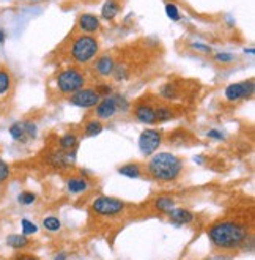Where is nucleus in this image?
<instances>
[{
  "mask_svg": "<svg viewBox=\"0 0 255 260\" xmlns=\"http://www.w3.org/2000/svg\"><path fill=\"white\" fill-rule=\"evenodd\" d=\"M99 52V43L93 35H81L71 44V58L79 65L90 63Z\"/></svg>",
  "mask_w": 255,
  "mask_h": 260,
  "instance_id": "7ed1b4c3",
  "label": "nucleus"
},
{
  "mask_svg": "<svg viewBox=\"0 0 255 260\" xmlns=\"http://www.w3.org/2000/svg\"><path fill=\"white\" fill-rule=\"evenodd\" d=\"M5 41V32L4 30H0V44H2Z\"/></svg>",
  "mask_w": 255,
  "mask_h": 260,
  "instance_id": "c9c22d12",
  "label": "nucleus"
},
{
  "mask_svg": "<svg viewBox=\"0 0 255 260\" xmlns=\"http://www.w3.org/2000/svg\"><path fill=\"white\" fill-rule=\"evenodd\" d=\"M66 258H68V252H58L54 260H66Z\"/></svg>",
  "mask_w": 255,
  "mask_h": 260,
  "instance_id": "f704fd0d",
  "label": "nucleus"
},
{
  "mask_svg": "<svg viewBox=\"0 0 255 260\" xmlns=\"http://www.w3.org/2000/svg\"><path fill=\"white\" fill-rule=\"evenodd\" d=\"M74 159H76L74 158V153L65 150L52 151L48 156V162L54 167H69L71 164H74Z\"/></svg>",
  "mask_w": 255,
  "mask_h": 260,
  "instance_id": "ddd939ff",
  "label": "nucleus"
},
{
  "mask_svg": "<svg viewBox=\"0 0 255 260\" xmlns=\"http://www.w3.org/2000/svg\"><path fill=\"white\" fill-rule=\"evenodd\" d=\"M166 14L172 19V21H178L179 19V11H178V7L173 4V2H167L166 4Z\"/></svg>",
  "mask_w": 255,
  "mask_h": 260,
  "instance_id": "c85d7f7f",
  "label": "nucleus"
},
{
  "mask_svg": "<svg viewBox=\"0 0 255 260\" xmlns=\"http://www.w3.org/2000/svg\"><path fill=\"white\" fill-rule=\"evenodd\" d=\"M43 225L49 232H58L60 227H62V222H60V219L55 216H46L43 219Z\"/></svg>",
  "mask_w": 255,
  "mask_h": 260,
  "instance_id": "393cba45",
  "label": "nucleus"
},
{
  "mask_svg": "<svg viewBox=\"0 0 255 260\" xmlns=\"http://www.w3.org/2000/svg\"><path fill=\"white\" fill-rule=\"evenodd\" d=\"M118 111V106H117V100H115V95H111V96H106L104 100H101L96 106V117L101 118V120H109L111 117L115 115V112Z\"/></svg>",
  "mask_w": 255,
  "mask_h": 260,
  "instance_id": "9d476101",
  "label": "nucleus"
},
{
  "mask_svg": "<svg viewBox=\"0 0 255 260\" xmlns=\"http://www.w3.org/2000/svg\"><path fill=\"white\" fill-rule=\"evenodd\" d=\"M7 244H8L10 248H13V249H24V248H27V246H28L30 241H28L27 235L11 234V235H8V237H7Z\"/></svg>",
  "mask_w": 255,
  "mask_h": 260,
  "instance_id": "a211bd4d",
  "label": "nucleus"
},
{
  "mask_svg": "<svg viewBox=\"0 0 255 260\" xmlns=\"http://www.w3.org/2000/svg\"><path fill=\"white\" fill-rule=\"evenodd\" d=\"M253 81H244V82H236V84H230L226 88V98L229 101H238V100H244V98H250L253 95Z\"/></svg>",
  "mask_w": 255,
  "mask_h": 260,
  "instance_id": "1a4fd4ad",
  "label": "nucleus"
},
{
  "mask_svg": "<svg viewBox=\"0 0 255 260\" xmlns=\"http://www.w3.org/2000/svg\"><path fill=\"white\" fill-rule=\"evenodd\" d=\"M118 174H120V175H125V177H128V178H139V177L142 175V169H140V166H139V164L131 162V164H125V166L120 167V169H118Z\"/></svg>",
  "mask_w": 255,
  "mask_h": 260,
  "instance_id": "aec40b11",
  "label": "nucleus"
},
{
  "mask_svg": "<svg viewBox=\"0 0 255 260\" xmlns=\"http://www.w3.org/2000/svg\"><path fill=\"white\" fill-rule=\"evenodd\" d=\"M101 131H102V123H101L99 120H92V121H88L87 126H85V134L90 136V137L101 134Z\"/></svg>",
  "mask_w": 255,
  "mask_h": 260,
  "instance_id": "a878e982",
  "label": "nucleus"
},
{
  "mask_svg": "<svg viewBox=\"0 0 255 260\" xmlns=\"http://www.w3.org/2000/svg\"><path fill=\"white\" fill-rule=\"evenodd\" d=\"M10 174H11V169H10L8 162H5L2 158H0V183H5L10 178Z\"/></svg>",
  "mask_w": 255,
  "mask_h": 260,
  "instance_id": "c756f323",
  "label": "nucleus"
},
{
  "mask_svg": "<svg viewBox=\"0 0 255 260\" xmlns=\"http://www.w3.org/2000/svg\"><path fill=\"white\" fill-rule=\"evenodd\" d=\"M24 260H38V258L37 257H25Z\"/></svg>",
  "mask_w": 255,
  "mask_h": 260,
  "instance_id": "58836bf2",
  "label": "nucleus"
},
{
  "mask_svg": "<svg viewBox=\"0 0 255 260\" xmlns=\"http://www.w3.org/2000/svg\"><path fill=\"white\" fill-rule=\"evenodd\" d=\"M155 114H156V121H167V120H172L175 117V112L172 111V108L164 106V104L156 106Z\"/></svg>",
  "mask_w": 255,
  "mask_h": 260,
  "instance_id": "5701e85b",
  "label": "nucleus"
},
{
  "mask_svg": "<svg viewBox=\"0 0 255 260\" xmlns=\"http://www.w3.org/2000/svg\"><path fill=\"white\" fill-rule=\"evenodd\" d=\"M183 169L181 159L172 153H158L148 162V174L159 181H173Z\"/></svg>",
  "mask_w": 255,
  "mask_h": 260,
  "instance_id": "f03ea898",
  "label": "nucleus"
},
{
  "mask_svg": "<svg viewBox=\"0 0 255 260\" xmlns=\"http://www.w3.org/2000/svg\"><path fill=\"white\" fill-rule=\"evenodd\" d=\"M155 208L162 211V213H169L170 210L175 208V202H173V199H170V197L161 196L155 201Z\"/></svg>",
  "mask_w": 255,
  "mask_h": 260,
  "instance_id": "4be33fe9",
  "label": "nucleus"
},
{
  "mask_svg": "<svg viewBox=\"0 0 255 260\" xmlns=\"http://www.w3.org/2000/svg\"><path fill=\"white\" fill-rule=\"evenodd\" d=\"M192 48L196 49V51H202V52H206V54H211V48L206 46V44H202V43H194Z\"/></svg>",
  "mask_w": 255,
  "mask_h": 260,
  "instance_id": "473e14b6",
  "label": "nucleus"
},
{
  "mask_svg": "<svg viewBox=\"0 0 255 260\" xmlns=\"http://www.w3.org/2000/svg\"><path fill=\"white\" fill-rule=\"evenodd\" d=\"M118 11H120L118 0H106L102 5V10H101V16L106 21H112L118 14Z\"/></svg>",
  "mask_w": 255,
  "mask_h": 260,
  "instance_id": "dca6fc26",
  "label": "nucleus"
},
{
  "mask_svg": "<svg viewBox=\"0 0 255 260\" xmlns=\"http://www.w3.org/2000/svg\"><path fill=\"white\" fill-rule=\"evenodd\" d=\"M208 137H211V139H216V141H222L224 139V134L217 129H209L208 131Z\"/></svg>",
  "mask_w": 255,
  "mask_h": 260,
  "instance_id": "72a5a7b5",
  "label": "nucleus"
},
{
  "mask_svg": "<svg viewBox=\"0 0 255 260\" xmlns=\"http://www.w3.org/2000/svg\"><path fill=\"white\" fill-rule=\"evenodd\" d=\"M10 136L13 137L16 142H28L37 137V125L30 120H22L13 123L8 129Z\"/></svg>",
  "mask_w": 255,
  "mask_h": 260,
  "instance_id": "0eeeda50",
  "label": "nucleus"
},
{
  "mask_svg": "<svg viewBox=\"0 0 255 260\" xmlns=\"http://www.w3.org/2000/svg\"><path fill=\"white\" fill-rule=\"evenodd\" d=\"M11 84H13V78H11L10 71L5 68H0V96L8 93L11 88Z\"/></svg>",
  "mask_w": 255,
  "mask_h": 260,
  "instance_id": "412c9836",
  "label": "nucleus"
},
{
  "mask_svg": "<svg viewBox=\"0 0 255 260\" xmlns=\"http://www.w3.org/2000/svg\"><path fill=\"white\" fill-rule=\"evenodd\" d=\"M78 27L82 34L85 35H93L96 34L101 24H99V18L95 16V14H90V13H84L79 16V21H78Z\"/></svg>",
  "mask_w": 255,
  "mask_h": 260,
  "instance_id": "9b49d317",
  "label": "nucleus"
},
{
  "mask_svg": "<svg viewBox=\"0 0 255 260\" xmlns=\"http://www.w3.org/2000/svg\"><path fill=\"white\" fill-rule=\"evenodd\" d=\"M32 2H38V0H32Z\"/></svg>",
  "mask_w": 255,
  "mask_h": 260,
  "instance_id": "a19ab883",
  "label": "nucleus"
},
{
  "mask_svg": "<svg viewBox=\"0 0 255 260\" xmlns=\"http://www.w3.org/2000/svg\"><path fill=\"white\" fill-rule=\"evenodd\" d=\"M78 136L76 134H72V133H68L65 136H62L58 139V145H60V150H65V151H71L78 147Z\"/></svg>",
  "mask_w": 255,
  "mask_h": 260,
  "instance_id": "6ab92c4d",
  "label": "nucleus"
},
{
  "mask_svg": "<svg viewBox=\"0 0 255 260\" xmlns=\"http://www.w3.org/2000/svg\"><path fill=\"white\" fill-rule=\"evenodd\" d=\"M88 188V181L87 178H81V177H71L68 180V191L71 194H81L84 191H87Z\"/></svg>",
  "mask_w": 255,
  "mask_h": 260,
  "instance_id": "f3484780",
  "label": "nucleus"
},
{
  "mask_svg": "<svg viewBox=\"0 0 255 260\" xmlns=\"http://www.w3.org/2000/svg\"><path fill=\"white\" fill-rule=\"evenodd\" d=\"M114 68H115V60L109 54L101 55L95 63V71L99 76H104V78H106V76H111L114 73Z\"/></svg>",
  "mask_w": 255,
  "mask_h": 260,
  "instance_id": "4468645a",
  "label": "nucleus"
},
{
  "mask_svg": "<svg viewBox=\"0 0 255 260\" xmlns=\"http://www.w3.org/2000/svg\"><path fill=\"white\" fill-rule=\"evenodd\" d=\"M95 90L99 93V96H111V93H112V88L109 85H99Z\"/></svg>",
  "mask_w": 255,
  "mask_h": 260,
  "instance_id": "2f4dec72",
  "label": "nucleus"
},
{
  "mask_svg": "<svg viewBox=\"0 0 255 260\" xmlns=\"http://www.w3.org/2000/svg\"><path fill=\"white\" fill-rule=\"evenodd\" d=\"M208 237L216 248L222 251H233L246 243L249 229L241 222L219 221L208 229Z\"/></svg>",
  "mask_w": 255,
  "mask_h": 260,
  "instance_id": "f257e3e1",
  "label": "nucleus"
},
{
  "mask_svg": "<svg viewBox=\"0 0 255 260\" xmlns=\"http://www.w3.org/2000/svg\"><path fill=\"white\" fill-rule=\"evenodd\" d=\"M21 227H22V235H33V234L38 232L37 224H33L32 221H28V219H22Z\"/></svg>",
  "mask_w": 255,
  "mask_h": 260,
  "instance_id": "cd10ccee",
  "label": "nucleus"
},
{
  "mask_svg": "<svg viewBox=\"0 0 255 260\" xmlns=\"http://www.w3.org/2000/svg\"><path fill=\"white\" fill-rule=\"evenodd\" d=\"M159 95L164 98V100H175L178 96V88L175 84H166L162 85L161 90H159Z\"/></svg>",
  "mask_w": 255,
  "mask_h": 260,
  "instance_id": "b1692460",
  "label": "nucleus"
},
{
  "mask_svg": "<svg viewBox=\"0 0 255 260\" xmlns=\"http://www.w3.org/2000/svg\"><path fill=\"white\" fill-rule=\"evenodd\" d=\"M68 101L69 104L76 106V108L90 109V108H96L98 103L101 101V96L95 88H81L78 91H74L72 95H69Z\"/></svg>",
  "mask_w": 255,
  "mask_h": 260,
  "instance_id": "423d86ee",
  "label": "nucleus"
},
{
  "mask_svg": "<svg viewBox=\"0 0 255 260\" xmlns=\"http://www.w3.org/2000/svg\"><path fill=\"white\" fill-rule=\"evenodd\" d=\"M244 52H246V54H253L255 51H253V49L250 48V49H244Z\"/></svg>",
  "mask_w": 255,
  "mask_h": 260,
  "instance_id": "4c0bfd02",
  "label": "nucleus"
},
{
  "mask_svg": "<svg viewBox=\"0 0 255 260\" xmlns=\"http://www.w3.org/2000/svg\"><path fill=\"white\" fill-rule=\"evenodd\" d=\"M81 174H82V175H85V177H87V175H88V172H87V171H84V169H82V171H81Z\"/></svg>",
  "mask_w": 255,
  "mask_h": 260,
  "instance_id": "ea45409f",
  "label": "nucleus"
},
{
  "mask_svg": "<svg viewBox=\"0 0 255 260\" xmlns=\"http://www.w3.org/2000/svg\"><path fill=\"white\" fill-rule=\"evenodd\" d=\"M87 82L85 74L78 68H66L57 74V88L62 95H72L74 91L84 88Z\"/></svg>",
  "mask_w": 255,
  "mask_h": 260,
  "instance_id": "20e7f679",
  "label": "nucleus"
},
{
  "mask_svg": "<svg viewBox=\"0 0 255 260\" xmlns=\"http://www.w3.org/2000/svg\"><path fill=\"white\" fill-rule=\"evenodd\" d=\"M134 114H136L137 120L145 125H155L156 123V114H155V106L148 103H139L134 108Z\"/></svg>",
  "mask_w": 255,
  "mask_h": 260,
  "instance_id": "f8f14e48",
  "label": "nucleus"
},
{
  "mask_svg": "<svg viewBox=\"0 0 255 260\" xmlns=\"http://www.w3.org/2000/svg\"><path fill=\"white\" fill-rule=\"evenodd\" d=\"M162 142V134L158 129H147L139 137V148L143 155L150 156L159 148Z\"/></svg>",
  "mask_w": 255,
  "mask_h": 260,
  "instance_id": "6e6552de",
  "label": "nucleus"
},
{
  "mask_svg": "<svg viewBox=\"0 0 255 260\" xmlns=\"http://www.w3.org/2000/svg\"><path fill=\"white\" fill-rule=\"evenodd\" d=\"M214 58L221 63H229V62H233V60H235V57L232 54H217Z\"/></svg>",
  "mask_w": 255,
  "mask_h": 260,
  "instance_id": "7c9ffc66",
  "label": "nucleus"
},
{
  "mask_svg": "<svg viewBox=\"0 0 255 260\" xmlns=\"http://www.w3.org/2000/svg\"><path fill=\"white\" fill-rule=\"evenodd\" d=\"M37 201V194L30 192V191H24L18 196V202L21 205H32Z\"/></svg>",
  "mask_w": 255,
  "mask_h": 260,
  "instance_id": "bb28decb",
  "label": "nucleus"
},
{
  "mask_svg": "<svg viewBox=\"0 0 255 260\" xmlns=\"http://www.w3.org/2000/svg\"><path fill=\"white\" fill-rule=\"evenodd\" d=\"M194 161H196V162H199V164H202V162H203V159H202V158H197V156L194 158Z\"/></svg>",
  "mask_w": 255,
  "mask_h": 260,
  "instance_id": "e433bc0d",
  "label": "nucleus"
},
{
  "mask_svg": "<svg viewBox=\"0 0 255 260\" xmlns=\"http://www.w3.org/2000/svg\"><path fill=\"white\" fill-rule=\"evenodd\" d=\"M169 218L176 225H185L194 221V213L186 208H173L169 211Z\"/></svg>",
  "mask_w": 255,
  "mask_h": 260,
  "instance_id": "2eb2a0df",
  "label": "nucleus"
},
{
  "mask_svg": "<svg viewBox=\"0 0 255 260\" xmlns=\"http://www.w3.org/2000/svg\"><path fill=\"white\" fill-rule=\"evenodd\" d=\"M92 208L101 216H117L120 213L125 211V202H122L120 199H115V197L101 196L93 201Z\"/></svg>",
  "mask_w": 255,
  "mask_h": 260,
  "instance_id": "39448f33",
  "label": "nucleus"
}]
</instances>
